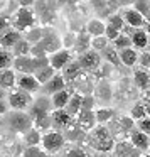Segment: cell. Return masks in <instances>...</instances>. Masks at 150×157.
I'll list each match as a JSON object with an SVG mask.
<instances>
[{"instance_id": "obj_61", "label": "cell", "mask_w": 150, "mask_h": 157, "mask_svg": "<svg viewBox=\"0 0 150 157\" xmlns=\"http://www.w3.org/2000/svg\"><path fill=\"white\" fill-rule=\"evenodd\" d=\"M140 157H142V155H140Z\"/></svg>"}, {"instance_id": "obj_37", "label": "cell", "mask_w": 150, "mask_h": 157, "mask_svg": "<svg viewBox=\"0 0 150 157\" xmlns=\"http://www.w3.org/2000/svg\"><path fill=\"white\" fill-rule=\"evenodd\" d=\"M108 39L105 37V36H96V37H91V49L96 52H101L103 49L108 46Z\"/></svg>"}, {"instance_id": "obj_43", "label": "cell", "mask_w": 150, "mask_h": 157, "mask_svg": "<svg viewBox=\"0 0 150 157\" xmlns=\"http://www.w3.org/2000/svg\"><path fill=\"white\" fill-rule=\"evenodd\" d=\"M10 27H12L10 17L0 12V34H4V32H5V31H9V29H10Z\"/></svg>"}, {"instance_id": "obj_42", "label": "cell", "mask_w": 150, "mask_h": 157, "mask_svg": "<svg viewBox=\"0 0 150 157\" xmlns=\"http://www.w3.org/2000/svg\"><path fill=\"white\" fill-rule=\"evenodd\" d=\"M135 127L140 130V132L150 135V118H148V117H145V118H142V120H137V122H135Z\"/></svg>"}, {"instance_id": "obj_20", "label": "cell", "mask_w": 150, "mask_h": 157, "mask_svg": "<svg viewBox=\"0 0 150 157\" xmlns=\"http://www.w3.org/2000/svg\"><path fill=\"white\" fill-rule=\"evenodd\" d=\"M15 83H17V73L14 69H0V88L7 91V90L15 88Z\"/></svg>"}, {"instance_id": "obj_14", "label": "cell", "mask_w": 150, "mask_h": 157, "mask_svg": "<svg viewBox=\"0 0 150 157\" xmlns=\"http://www.w3.org/2000/svg\"><path fill=\"white\" fill-rule=\"evenodd\" d=\"M128 137H130V142H132L138 150L147 152V150L150 149V147H148V135H147V133H143V132H140L137 127L128 132Z\"/></svg>"}, {"instance_id": "obj_4", "label": "cell", "mask_w": 150, "mask_h": 157, "mask_svg": "<svg viewBox=\"0 0 150 157\" xmlns=\"http://www.w3.org/2000/svg\"><path fill=\"white\" fill-rule=\"evenodd\" d=\"M64 144H66V139L61 130H47V132L42 133L41 145H42V150L47 152L49 155L51 154H58L64 147Z\"/></svg>"}, {"instance_id": "obj_31", "label": "cell", "mask_w": 150, "mask_h": 157, "mask_svg": "<svg viewBox=\"0 0 150 157\" xmlns=\"http://www.w3.org/2000/svg\"><path fill=\"white\" fill-rule=\"evenodd\" d=\"M103 54H101V59H105L108 64L111 66H120L122 63H120V58H118V51H116L115 48H110V46H106L105 49H103Z\"/></svg>"}, {"instance_id": "obj_50", "label": "cell", "mask_w": 150, "mask_h": 157, "mask_svg": "<svg viewBox=\"0 0 150 157\" xmlns=\"http://www.w3.org/2000/svg\"><path fill=\"white\" fill-rule=\"evenodd\" d=\"M133 2L135 0H118V5H122V7H132Z\"/></svg>"}, {"instance_id": "obj_10", "label": "cell", "mask_w": 150, "mask_h": 157, "mask_svg": "<svg viewBox=\"0 0 150 157\" xmlns=\"http://www.w3.org/2000/svg\"><path fill=\"white\" fill-rule=\"evenodd\" d=\"M76 118V125L83 130V132H89L91 128H95L98 123H96V117H95V110H81Z\"/></svg>"}, {"instance_id": "obj_34", "label": "cell", "mask_w": 150, "mask_h": 157, "mask_svg": "<svg viewBox=\"0 0 150 157\" xmlns=\"http://www.w3.org/2000/svg\"><path fill=\"white\" fill-rule=\"evenodd\" d=\"M12 63H14V54H12L9 49L0 48V69L12 68Z\"/></svg>"}, {"instance_id": "obj_41", "label": "cell", "mask_w": 150, "mask_h": 157, "mask_svg": "<svg viewBox=\"0 0 150 157\" xmlns=\"http://www.w3.org/2000/svg\"><path fill=\"white\" fill-rule=\"evenodd\" d=\"M74 41H76V34H71V32L61 37V44H62V48H64V49H69V51H71V49L74 48Z\"/></svg>"}, {"instance_id": "obj_58", "label": "cell", "mask_w": 150, "mask_h": 157, "mask_svg": "<svg viewBox=\"0 0 150 157\" xmlns=\"http://www.w3.org/2000/svg\"><path fill=\"white\" fill-rule=\"evenodd\" d=\"M148 4H150V0H148Z\"/></svg>"}, {"instance_id": "obj_21", "label": "cell", "mask_w": 150, "mask_h": 157, "mask_svg": "<svg viewBox=\"0 0 150 157\" xmlns=\"http://www.w3.org/2000/svg\"><path fill=\"white\" fill-rule=\"evenodd\" d=\"M69 98H71V91H69L68 88H64V90H61V91L51 95V96H49V100H51L52 110H62V108H66Z\"/></svg>"}, {"instance_id": "obj_60", "label": "cell", "mask_w": 150, "mask_h": 157, "mask_svg": "<svg viewBox=\"0 0 150 157\" xmlns=\"http://www.w3.org/2000/svg\"><path fill=\"white\" fill-rule=\"evenodd\" d=\"M49 157H51V155H49Z\"/></svg>"}, {"instance_id": "obj_56", "label": "cell", "mask_w": 150, "mask_h": 157, "mask_svg": "<svg viewBox=\"0 0 150 157\" xmlns=\"http://www.w3.org/2000/svg\"><path fill=\"white\" fill-rule=\"evenodd\" d=\"M143 157H150V150H148V152H147V154H145V155H143Z\"/></svg>"}, {"instance_id": "obj_40", "label": "cell", "mask_w": 150, "mask_h": 157, "mask_svg": "<svg viewBox=\"0 0 150 157\" xmlns=\"http://www.w3.org/2000/svg\"><path fill=\"white\" fill-rule=\"evenodd\" d=\"M96 100L93 95H83L81 98V110H95Z\"/></svg>"}, {"instance_id": "obj_53", "label": "cell", "mask_w": 150, "mask_h": 157, "mask_svg": "<svg viewBox=\"0 0 150 157\" xmlns=\"http://www.w3.org/2000/svg\"><path fill=\"white\" fill-rule=\"evenodd\" d=\"M36 157H49V154H47V152H44V150H41V152H39Z\"/></svg>"}, {"instance_id": "obj_59", "label": "cell", "mask_w": 150, "mask_h": 157, "mask_svg": "<svg viewBox=\"0 0 150 157\" xmlns=\"http://www.w3.org/2000/svg\"><path fill=\"white\" fill-rule=\"evenodd\" d=\"M148 75H150V73H148Z\"/></svg>"}, {"instance_id": "obj_46", "label": "cell", "mask_w": 150, "mask_h": 157, "mask_svg": "<svg viewBox=\"0 0 150 157\" xmlns=\"http://www.w3.org/2000/svg\"><path fill=\"white\" fill-rule=\"evenodd\" d=\"M137 64H140L142 68H150V51H145L142 52V54H138V63Z\"/></svg>"}, {"instance_id": "obj_15", "label": "cell", "mask_w": 150, "mask_h": 157, "mask_svg": "<svg viewBox=\"0 0 150 157\" xmlns=\"http://www.w3.org/2000/svg\"><path fill=\"white\" fill-rule=\"evenodd\" d=\"M51 120H52V127H56L58 130H64L66 127L73 122V117L62 108V110H54V112H51Z\"/></svg>"}, {"instance_id": "obj_55", "label": "cell", "mask_w": 150, "mask_h": 157, "mask_svg": "<svg viewBox=\"0 0 150 157\" xmlns=\"http://www.w3.org/2000/svg\"><path fill=\"white\" fill-rule=\"evenodd\" d=\"M145 112H147V117L150 118V105H145Z\"/></svg>"}, {"instance_id": "obj_12", "label": "cell", "mask_w": 150, "mask_h": 157, "mask_svg": "<svg viewBox=\"0 0 150 157\" xmlns=\"http://www.w3.org/2000/svg\"><path fill=\"white\" fill-rule=\"evenodd\" d=\"M15 86L24 90V91H27V93H31V95L32 93H37L41 90V85H39V81L36 79L34 75H19Z\"/></svg>"}, {"instance_id": "obj_44", "label": "cell", "mask_w": 150, "mask_h": 157, "mask_svg": "<svg viewBox=\"0 0 150 157\" xmlns=\"http://www.w3.org/2000/svg\"><path fill=\"white\" fill-rule=\"evenodd\" d=\"M41 150H42L41 145H27L22 152V157H36Z\"/></svg>"}, {"instance_id": "obj_30", "label": "cell", "mask_w": 150, "mask_h": 157, "mask_svg": "<svg viewBox=\"0 0 150 157\" xmlns=\"http://www.w3.org/2000/svg\"><path fill=\"white\" fill-rule=\"evenodd\" d=\"M56 73H58V71H56L54 68H51V66L47 64V66H44V68L37 69V71L34 73V76H36V79H37V81H39V85L42 86V85H44V83H47L49 79H51L52 76L56 75Z\"/></svg>"}, {"instance_id": "obj_51", "label": "cell", "mask_w": 150, "mask_h": 157, "mask_svg": "<svg viewBox=\"0 0 150 157\" xmlns=\"http://www.w3.org/2000/svg\"><path fill=\"white\" fill-rule=\"evenodd\" d=\"M7 4H9V0H0V12L7 7Z\"/></svg>"}, {"instance_id": "obj_7", "label": "cell", "mask_w": 150, "mask_h": 157, "mask_svg": "<svg viewBox=\"0 0 150 157\" xmlns=\"http://www.w3.org/2000/svg\"><path fill=\"white\" fill-rule=\"evenodd\" d=\"M37 44L42 48V51H44L46 54H52V52H56L58 49L62 48L61 37H59L54 31H46L44 36H42V39L37 42Z\"/></svg>"}, {"instance_id": "obj_38", "label": "cell", "mask_w": 150, "mask_h": 157, "mask_svg": "<svg viewBox=\"0 0 150 157\" xmlns=\"http://www.w3.org/2000/svg\"><path fill=\"white\" fill-rule=\"evenodd\" d=\"M106 24H110V25H113L115 29H118L120 32L123 31V27H125V21H123V17H122V14H111V15H108V22Z\"/></svg>"}, {"instance_id": "obj_25", "label": "cell", "mask_w": 150, "mask_h": 157, "mask_svg": "<svg viewBox=\"0 0 150 157\" xmlns=\"http://www.w3.org/2000/svg\"><path fill=\"white\" fill-rule=\"evenodd\" d=\"M62 135H64V139L69 140V142H78V140H81V137L84 135V132L76 125V122H71L64 128V133H62Z\"/></svg>"}, {"instance_id": "obj_11", "label": "cell", "mask_w": 150, "mask_h": 157, "mask_svg": "<svg viewBox=\"0 0 150 157\" xmlns=\"http://www.w3.org/2000/svg\"><path fill=\"white\" fill-rule=\"evenodd\" d=\"M64 88H66V79L62 78L61 73H56V75L52 76L47 83H44V85L41 86L42 93H44V95H47V96L54 95V93L61 91V90H64Z\"/></svg>"}, {"instance_id": "obj_52", "label": "cell", "mask_w": 150, "mask_h": 157, "mask_svg": "<svg viewBox=\"0 0 150 157\" xmlns=\"http://www.w3.org/2000/svg\"><path fill=\"white\" fill-rule=\"evenodd\" d=\"M4 98H7V93H5V90L0 88V100H4Z\"/></svg>"}, {"instance_id": "obj_19", "label": "cell", "mask_w": 150, "mask_h": 157, "mask_svg": "<svg viewBox=\"0 0 150 157\" xmlns=\"http://www.w3.org/2000/svg\"><path fill=\"white\" fill-rule=\"evenodd\" d=\"M19 39H22V34L19 31H15V29L10 27L9 31H5L4 34H0V48H2V49H9V51H10Z\"/></svg>"}, {"instance_id": "obj_39", "label": "cell", "mask_w": 150, "mask_h": 157, "mask_svg": "<svg viewBox=\"0 0 150 157\" xmlns=\"http://www.w3.org/2000/svg\"><path fill=\"white\" fill-rule=\"evenodd\" d=\"M116 123H118L125 132H130L132 128H135V120H133L132 117H126V115L118 117V118H116Z\"/></svg>"}, {"instance_id": "obj_54", "label": "cell", "mask_w": 150, "mask_h": 157, "mask_svg": "<svg viewBox=\"0 0 150 157\" xmlns=\"http://www.w3.org/2000/svg\"><path fill=\"white\" fill-rule=\"evenodd\" d=\"M145 32H147V36L150 37V22H147V24H145Z\"/></svg>"}, {"instance_id": "obj_62", "label": "cell", "mask_w": 150, "mask_h": 157, "mask_svg": "<svg viewBox=\"0 0 150 157\" xmlns=\"http://www.w3.org/2000/svg\"><path fill=\"white\" fill-rule=\"evenodd\" d=\"M148 46H150V44H148Z\"/></svg>"}, {"instance_id": "obj_45", "label": "cell", "mask_w": 150, "mask_h": 157, "mask_svg": "<svg viewBox=\"0 0 150 157\" xmlns=\"http://www.w3.org/2000/svg\"><path fill=\"white\" fill-rule=\"evenodd\" d=\"M118 34H120V31L118 29H115L113 25H110V24H106V29H105V37L108 39V41H115L116 37H118Z\"/></svg>"}, {"instance_id": "obj_36", "label": "cell", "mask_w": 150, "mask_h": 157, "mask_svg": "<svg viewBox=\"0 0 150 157\" xmlns=\"http://www.w3.org/2000/svg\"><path fill=\"white\" fill-rule=\"evenodd\" d=\"M130 117H132L133 120H142V118H145L147 117V112H145V105L143 103H140V101H137L135 105L132 106V110H130Z\"/></svg>"}, {"instance_id": "obj_29", "label": "cell", "mask_w": 150, "mask_h": 157, "mask_svg": "<svg viewBox=\"0 0 150 157\" xmlns=\"http://www.w3.org/2000/svg\"><path fill=\"white\" fill-rule=\"evenodd\" d=\"M95 117H96V123H99V125H105V123H108L111 118H115V110H113V108H108V106L96 108V110H95Z\"/></svg>"}, {"instance_id": "obj_16", "label": "cell", "mask_w": 150, "mask_h": 157, "mask_svg": "<svg viewBox=\"0 0 150 157\" xmlns=\"http://www.w3.org/2000/svg\"><path fill=\"white\" fill-rule=\"evenodd\" d=\"M111 95L113 90L106 79H99V83L93 88V96H95V100H99V101H110Z\"/></svg>"}, {"instance_id": "obj_35", "label": "cell", "mask_w": 150, "mask_h": 157, "mask_svg": "<svg viewBox=\"0 0 150 157\" xmlns=\"http://www.w3.org/2000/svg\"><path fill=\"white\" fill-rule=\"evenodd\" d=\"M113 46H115L116 51H120V49H125V48H132V39H130V36L120 32L118 37L113 41Z\"/></svg>"}, {"instance_id": "obj_32", "label": "cell", "mask_w": 150, "mask_h": 157, "mask_svg": "<svg viewBox=\"0 0 150 157\" xmlns=\"http://www.w3.org/2000/svg\"><path fill=\"white\" fill-rule=\"evenodd\" d=\"M41 139H42L41 130H37L36 127H31L24 135V140L27 145H41Z\"/></svg>"}, {"instance_id": "obj_8", "label": "cell", "mask_w": 150, "mask_h": 157, "mask_svg": "<svg viewBox=\"0 0 150 157\" xmlns=\"http://www.w3.org/2000/svg\"><path fill=\"white\" fill-rule=\"evenodd\" d=\"M73 59V54L69 49H58L56 52H52V54H47V61H49V66L51 68H54L56 71H61L62 68H64L66 64H68L69 61Z\"/></svg>"}, {"instance_id": "obj_9", "label": "cell", "mask_w": 150, "mask_h": 157, "mask_svg": "<svg viewBox=\"0 0 150 157\" xmlns=\"http://www.w3.org/2000/svg\"><path fill=\"white\" fill-rule=\"evenodd\" d=\"M113 152H115V157H140L143 154L130 140H118V142H115Z\"/></svg>"}, {"instance_id": "obj_23", "label": "cell", "mask_w": 150, "mask_h": 157, "mask_svg": "<svg viewBox=\"0 0 150 157\" xmlns=\"http://www.w3.org/2000/svg\"><path fill=\"white\" fill-rule=\"evenodd\" d=\"M73 49H74L78 54H81V52L91 49V36H89L86 31L76 34V41H74V48Z\"/></svg>"}, {"instance_id": "obj_28", "label": "cell", "mask_w": 150, "mask_h": 157, "mask_svg": "<svg viewBox=\"0 0 150 157\" xmlns=\"http://www.w3.org/2000/svg\"><path fill=\"white\" fill-rule=\"evenodd\" d=\"M31 48H32L31 42H29L27 39L22 37L14 44V48L10 49V52L14 54V58H17V56H29L31 54Z\"/></svg>"}, {"instance_id": "obj_27", "label": "cell", "mask_w": 150, "mask_h": 157, "mask_svg": "<svg viewBox=\"0 0 150 157\" xmlns=\"http://www.w3.org/2000/svg\"><path fill=\"white\" fill-rule=\"evenodd\" d=\"M81 98L83 95H78V93H71V98H69L68 105H66V112L69 113V115L74 118L76 115H78L79 112H81Z\"/></svg>"}, {"instance_id": "obj_18", "label": "cell", "mask_w": 150, "mask_h": 157, "mask_svg": "<svg viewBox=\"0 0 150 157\" xmlns=\"http://www.w3.org/2000/svg\"><path fill=\"white\" fill-rule=\"evenodd\" d=\"M118 58L120 63L126 68H132L138 63V51L135 48H125V49H120L118 51Z\"/></svg>"}, {"instance_id": "obj_1", "label": "cell", "mask_w": 150, "mask_h": 157, "mask_svg": "<svg viewBox=\"0 0 150 157\" xmlns=\"http://www.w3.org/2000/svg\"><path fill=\"white\" fill-rule=\"evenodd\" d=\"M89 145L96 149L98 152H110L115 147V139L111 137L108 127L96 125L95 128L89 130Z\"/></svg>"}, {"instance_id": "obj_33", "label": "cell", "mask_w": 150, "mask_h": 157, "mask_svg": "<svg viewBox=\"0 0 150 157\" xmlns=\"http://www.w3.org/2000/svg\"><path fill=\"white\" fill-rule=\"evenodd\" d=\"M138 14H142V17L145 19L147 22H150V4L148 0H135L132 5Z\"/></svg>"}, {"instance_id": "obj_6", "label": "cell", "mask_w": 150, "mask_h": 157, "mask_svg": "<svg viewBox=\"0 0 150 157\" xmlns=\"http://www.w3.org/2000/svg\"><path fill=\"white\" fill-rule=\"evenodd\" d=\"M78 63L81 64L83 71H96L98 69V66L101 64V54L96 51H93V49H88V51L81 52L78 58Z\"/></svg>"}, {"instance_id": "obj_47", "label": "cell", "mask_w": 150, "mask_h": 157, "mask_svg": "<svg viewBox=\"0 0 150 157\" xmlns=\"http://www.w3.org/2000/svg\"><path fill=\"white\" fill-rule=\"evenodd\" d=\"M64 157H88V154H86L83 149L76 147V149H69L68 152H66V155H64Z\"/></svg>"}, {"instance_id": "obj_22", "label": "cell", "mask_w": 150, "mask_h": 157, "mask_svg": "<svg viewBox=\"0 0 150 157\" xmlns=\"http://www.w3.org/2000/svg\"><path fill=\"white\" fill-rule=\"evenodd\" d=\"M61 71H62L61 73L62 78H64L66 83H68V81H73L79 73H83V68H81V64L78 63V59H71V61H69L68 64L61 69Z\"/></svg>"}, {"instance_id": "obj_2", "label": "cell", "mask_w": 150, "mask_h": 157, "mask_svg": "<svg viewBox=\"0 0 150 157\" xmlns=\"http://www.w3.org/2000/svg\"><path fill=\"white\" fill-rule=\"evenodd\" d=\"M10 22H12V29L22 32H29L32 27H36V12L34 7H19L14 14L10 15Z\"/></svg>"}, {"instance_id": "obj_26", "label": "cell", "mask_w": 150, "mask_h": 157, "mask_svg": "<svg viewBox=\"0 0 150 157\" xmlns=\"http://www.w3.org/2000/svg\"><path fill=\"white\" fill-rule=\"evenodd\" d=\"M133 83L138 90H147L150 88V75L145 69H137L133 73Z\"/></svg>"}, {"instance_id": "obj_5", "label": "cell", "mask_w": 150, "mask_h": 157, "mask_svg": "<svg viewBox=\"0 0 150 157\" xmlns=\"http://www.w3.org/2000/svg\"><path fill=\"white\" fill-rule=\"evenodd\" d=\"M5 117H7V120H5V122H7L9 128L14 130V132L25 133L32 127V118H31V115H29V113L14 110V112H9Z\"/></svg>"}, {"instance_id": "obj_57", "label": "cell", "mask_w": 150, "mask_h": 157, "mask_svg": "<svg viewBox=\"0 0 150 157\" xmlns=\"http://www.w3.org/2000/svg\"><path fill=\"white\" fill-rule=\"evenodd\" d=\"M148 147H150V135H148Z\"/></svg>"}, {"instance_id": "obj_48", "label": "cell", "mask_w": 150, "mask_h": 157, "mask_svg": "<svg viewBox=\"0 0 150 157\" xmlns=\"http://www.w3.org/2000/svg\"><path fill=\"white\" fill-rule=\"evenodd\" d=\"M9 112H10V106H9V103H7V98L0 100V117H5Z\"/></svg>"}, {"instance_id": "obj_17", "label": "cell", "mask_w": 150, "mask_h": 157, "mask_svg": "<svg viewBox=\"0 0 150 157\" xmlns=\"http://www.w3.org/2000/svg\"><path fill=\"white\" fill-rule=\"evenodd\" d=\"M130 39H132V48H135L137 51L147 49L150 44V37L147 36L145 29H133V32L130 34Z\"/></svg>"}, {"instance_id": "obj_49", "label": "cell", "mask_w": 150, "mask_h": 157, "mask_svg": "<svg viewBox=\"0 0 150 157\" xmlns=\"http://www.w3.org/2000/svg\"><path fill=\"white\" fill-rule=\"evenodd\" d=\"M19 2V7H34L36 0H17Z\"/></svg>"}, {"instance_id": "obj_13", "label": "cell", "mask_w": 150, "mask_h": 157, "mask_svg": "<svg viewBox=\"0 0 150 157\" xmlns=\"http://www.w3.org/2000/svg\"><path fill=\"white\" fill-rule=\"evenodd\" d=\"M122 17H123V21H125V24L130 25V27H133V29L145 27V24H147V21L142 17V14H138L133 7H126L125 10H123Z\"/></svg>"}, {"instance_id": "obj_3", "label": "cell", "mask_w": 150, "mask_h": 157, "mask_svg": "<svg viewBox=\"0 0 150 157\" xmlns=\"http://www.w3.org/2000/svg\"><path fill=\"white\" fill-rule=\"evenodd\" d=\"M7 103L12 110H19V112H24V110L31 108V105L34 103V98H32L31 93L24 91L21 88H12L9 90L7 93Z\"/></svg>"}, {"instance_id": "obj_24", "label": "cell", "mask_w": 150, "mask_h": 157, "mask_svg": "<svg viewBox=\"0 0 150 157\" xmlns=\"http://www.w3.org/2000/svg\"><path fill=\"white\" fill-rule=\"evenodd\" d=\"M105 29H106V22H103L101 19H91V21H88L84 31L91 37H96V36H105Z\"/></svg>"}]
</instances>
